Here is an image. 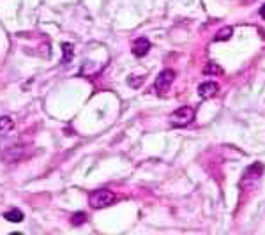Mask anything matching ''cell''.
Here are the masks:
<instances>
[{"label": "cell", "instance_id": "cell-11", "mask_svg": "<svg viewBox=\"0 0 265 235\" xmlns=\"http://www.w3.org/2000/svg\"><path fill=\"white\" fill-rule=\"evenodd\" d=\"M203 73L205 74H223V69H221L216 62H209V64L205 65Z\"/></svg>", "mask_w": 265, "mask_h": 235}, {"label": "cell", "instance_id": "cell-14", "mask_svg": "<svg viewBox=\"0 0 265 235\" xmlns=\"http://www.w3.org/2000/svg\"><path fill=\"white\" fill-rule=\"evenodd\" d=\"M260 16H262V18H264V20H265V4L262 5V9H260Z\"/></svg>", "mask_w": 265, "mask_h": 235}, {"label": "cell", "instance_id": "cell-7", "mask_svg": "<svg viewBox=\"0 0 265 235\" xmlns=\"http://www.w3.org/2000/svg\"><path fill=\"white\" fill-rule=\"evenodd\" d=\"M217 92H219V87H217L216 81H205V83H201V85L198 87V94H200V98H203V99L214 98Z\"/></svg>", "mask_w": 265, "mask_h": 235}, {"label": "cell", "instance_id": "cell-1", "mask_svg": "<svg viewBox=\"0 0 265 235\" xmlns=\"http://www.w3.org/2000/svg\"><path fill=\"white\" fill-rule=\"evenodd\" d=\"M264 174V165L262 163H253L248 170L242 174L241 178V189L242 191H255L260 184V177Z\"/></svg>", "mask_w": 265, "mask_h": 235}, {"label": "cell", "instance_id": "cell-4", "mask_svg": "<svg viewBox=\"0 0 265 235\" xmlns=\"http://www.w3.org/2000/svg\"><path fill=\"white\" fill-rule=\"evenodd\" d=\"M173 80H175V73H173L172 69H165V71H161L156 78V83H154V89L159 96L166 94L170 90V87L173 85Z\"/></svg>", "mask_w": 265, "mask_h": 235}, {"label": "cell", "instance_id": "cell-3", "mask_svg": "<svg viewBox=\"0 0 265 235\" xmlns=\"http://www.w3.org/2000/svg\"><path fill=\"white\" fill-rule=\"evenodd\" d=\"M195 120V108L191 106H181L173 114H170V124L173 127H188Z\"/></svg>", "mask_w": 265, "mask_h": 235}, {"label": "cell", "instance_id": "cell-5", "mask_svg": "<svg viewBox=\"0 0 265 235\" xmlns=\"http://www.w3.org/2000/svg\"><path fill=\"white\" fill-rule=\"evenodd\" d=\"M28 154H30V150H28L27 145H12L4 152V161L18 163V161H21V159L27 158Z\"/></svg>", "mask_w": 265, "mask_h": 235}, {"label": "cell", "instance_id": "cell-10", "mask_svg": "<svg viewBox=\"0 0 265 235\" xmlns=\"http://www.w3.org/2000/svg\"><path fill=\"white\" fill-rule=\"evenodd\" d=\"M233 36V29L232 27H225V29H221L219 32L216 34V37H214V41H228L230 37Z\"/></svg>", "mask_w": 265, "mask_h": 235}, {"label": "cell", "instance_id": "cell-9", "mask_svg": "<svg viewBox=\"0 0 265 235\" xmlns=\"http://www.w3.org/2000/svg\"><path fill=\"white\" fill-rule=\"evenodd\" d=\"M4 218L7 219V221H11V223H20V221H23V212L18 211V209H11V211H7L4 214Z\"/></svg>", "mask_w": 265, "mask_h": 235}, {"label": "cell", "instance_id": "cell-13", "mask_svg": "<svg viewBox=\"0 0 265 235\" xmlns=\"http://www.w3.org/2000/svg\"><path fill=\"white\" fill-rule=\"evenodd\" d=\"M85 219H87V216H85L83 212H78V214L72 216V225H83Z\"/></svg>", "mask_w": 265, "mask_h": 235}, {"label": "cell", "instance_id": "cell-12", "mask_svg": "<svg viewBox=\"0 0 265 235\" xmlns=\"http://www.w3.org/2000/svg\"><path fill=\"white\" fill-rule=\"evenodd\" d=\"M62 50H64V59H62V62H69L72 59V45L64 43V45H62Z\"/></svg>", "mask_w": 265, "mask_h": 235}, {"label": "cell", "instance_id": "cell-2", "mask_svg": "<svg viewBox=\"0 0 265 235\" xmlns=\"http://www.w3.org/2000/svg\"><path fill=\"white\" fill-rule=\"evenodd\" d=\"M117 202V196L113 191L110 189H97L94 191L92 195L88 196V205L99 211V209H105V207H110Z\"/></svg>", "mask_w": 265, "mask_h": 235}, {"label": "cell", "instance_id": "cell-8", "mask_svg": "<svg viewBox=\"0 0 265 235\" xmlns=\"http://www.w3.org/2000/svg\"><path fill=\"white\" fill-rule=\"evenodd\" d=\"M14 127V122L11 117H0V136H5L9 134Z\"/></svg>", "mask_w": 265, "mask_h": 235}, {"label": "cell", "instance_id": "cell-6", "mask_svg": "<svg viewBox=\"0 0 265 235\" xmlns=\"http://www.w3.org/2000/svg\"><path fill=\"white\" fill-rule=\"evenodd\" d=\"M150 50V41L147 39V37H138V39H134V43H132V55L138 59L145 57L147 53H149Z\"/></svg>", "mask_w": 265, "mask_h": 235}]
</instances>
